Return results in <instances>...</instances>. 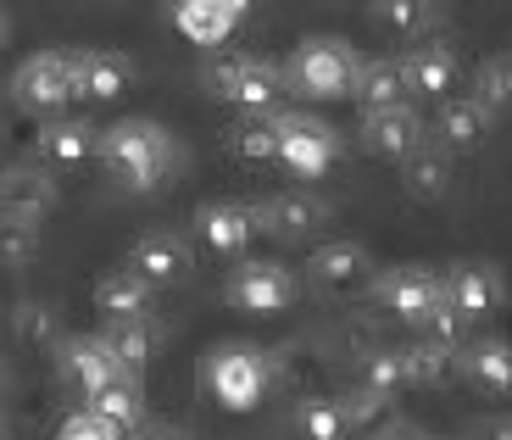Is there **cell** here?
Returning <instances> with one entry per match:
<instances>
[{
	"label": "cell",
	"mask_w": 512,
	"mask_h": 440,
	"mask_svg": "<svg viewBox=\"0 0 512 440\" xmlns=\"http://www.w3.org/2000/svg\"><path fill=\"white\" fill-rule=\"evenodd\" d=\"M95 156L106 162V173H112L123 190H162L167 173H173V162H179V145H173V134L162 129V123H151V117H123V123H112L106 134H95Z\"/></svg>",
	"instance_id": "6da1fadb"
},
{
	"label": "cell",
	"mask_w": 512,
	"mask_h": 440,
	"mask_svg": "<svg viewBox=\"0 0 512 440\" xmlns=\"http://www.w3.org/2000/svg\"><path fill=\"white\" fill-rule=\"evenodd\" d=\"M279 73L307 101H340V95H351V78H357V51L346 39H301Z\"/></svg>",
	"instance_id": "7a4b0ae2"
},
{
	"label": "cell",
	"mask_w": 512,
	"mask_h": 440,
	"mask_svg": "<svg viewBox=\"0 0 512 440\" xmlns=\"http://www.w3.org/2000/svg\"><path fill=\"white\" fill-rule=\"evenodd\" d=\"M206 396L223 407V413H251L268 396V357L256 346H212L201 363Z\"/></svg>",
	"instance_id": "3957f363"
},
{
	"label": "cell",
	"mask_w": 512,
	"mask_h": 440,
	"mask_svg": "<svg viewBox=\"0 0 512 440\" xmlns=\"http://www.w3.org/2000/svg\"><path fill=\"white\" fill-rule=\"evenodd\" d=\"M273 134H279V162L284 173H295V179H323V173L334 168V156H340V140H334L329 123H318V117L307 112H279L273 117Z\"/></svg>",
	"instance_id": "277c9868"
},
{
	"label": "cell",
	"mask_w": 512,
	"mask_h": 440,
	"mask_svg": "<svg viewBox=\"0 0 512 440\" xmlns=\"http://www.w3.org/2000/svg\"><path fill=\"white\" fill-rule=\"evenodd\" d=\"M206 78H212V95L240 106V112H273V101L284 90V73L262 56H223Z\"/></svg>",
	"instance_id": "5b68a950"
},
{
	"label": "cell",
	"mask_w": 512,
	"mask_h": 440,
	"mask_svg": "<svg viewBox=\"0 0 512 440\" xmlns=\"http://www.w3.org/2000/svg\"><path fill=\"white\" fill-rule=\"evenodd\" d=\"M12 90L34 112H62L67 101H78V78H73V51H39L17 67Z\"/></svg>",
	"instance_id": "8992f818"
},
{
	"label": "cell",
	"mask_w": 512,
	"mask_h": 440,
	"mask_svg": "<svg viewBox=\"0 0 512 440\" xmlns=\"http://www.w3.org/2000/svg\"><path fill=\"white\" fill-rule=\"evenodd\" d=\"M229 307L240 312H262V318H273V312H290L295 296H301V285H295V273L284 268V262H245V268H234L229 279Z\"/></svg>",
	"instance_id": "52a82bcc"
},
{
	"label": "cell",
	"mask_w": 512,
	"mask_h": 440,
	"mask_svg": "<svg viewBox=\"0 0 512 440\" xmlns=\"http://www.w3.org/2000/svg\"><path fill=\"white\" fill-rule=\"evenodd\" d=\"M373 296H379L384 312H396L401 324H423V318L440 307V273L423 268V262H401V268L379 273Z\"/></svg>",
	"instance_id": "ba28073f"
},
{
	"label": "cell",
	"mask_w": 512,
	"mask_h": 440,
	"mask_svg": "<svg viewBox=\"0 0 512 440\" xmlns=\"http://www.w3.org/2000/svg\"><path fill=\"white\" fill-rule=\"evenodd\" d=\"M362 145L384 162H401L423 145V117L412 112L407 101L401 106H379V112H362Z\"/></svg>",
	"instance_id": "9c48e42d"
},
{
	"label": "cell",
	"mask_w": 512,
	"mask_h": 440,
	"mask_svg": "<svg viewBox=\"0 0 512 440\" xmlns=\"http://www.w3.org/2000/svg\"><path fill=\"white\" fill-rule=\"evenodd\" d=\"M440 296L457 318H485V312L501 307V273L479 268V262H457V268L440 279Z\"/></svg>",
	"instance_id": "30bf717a"
},
{
	"label": "cell",
	"mask_w": 512,
	"mask_h": 440,
	"mask_svg": "<svg viewBox=\"0 0 512 440\" xmlns=\"http://www.w3.org/2000/svg\"><path fill=\"white\" fill-rule=\"evenodd\" d=\"M195 234H201L206 251L240 257V251L251 246V234H256V218H251V207H240V201H206V207L195 212Z\"/></svg>",
	"instance_id": "8fae6325"
},
{
	"label": "cell",
	"mask_w": 512,
	"mask_h": 440,
	"mask_svg": "<svg viewBox=\"0 0 512 440\" xmlns=\"http://www.w3.org/2000/svg\"><path fill=\"white\" fill-rule=\"evenodd\" d=\"M73 78H78V101H117L134 84V62L117 51H73Z\"/></svg>",
	"instance_id": "7c38bea8"
},
{
	"label": "cell",
	"mask_w": 512,
	"mask_h": 440,
	"mask_svg": "<svg viewBox=\"0 0 512 440\" xmlns=\"http://www.w3.org/2000/svg\"><path fill=\"white\" fill-rule=\"evenodd\" d=\"M401 67H407V90H418V95L446 101V95L457 90V51H451V45H440V39L412 45V51L401 56Z\"/></svg>",
	"instance_id": "4fadbf2b"
},
{
	"label": "cell",
	"mask_w": 512,
	"mask_h": 440,
	"mask_svg": "<svg viewBox=\"0 0 512 440\" xmlns=\"http://www.w3.org/2000/svg\"><path fill=\"white\" fill-rule=\"evenodd\" d=\"M128 273H140L145 285H173L190 273V246H184L179 234H145L140 246L128 251Z\"/></svg>",
	"instance_id": "5bb4252c"
},
{
	"label": "cell",
	"mask_w": 512,
	"mask_h": 440,
	"mask_svg": "<svg viewBox=\"0 0 512 440\" xmlns=\"http://www.w3.org/2000/svg\"><path fill=\"white\" fill-rule=\"evenodd\" d=\"M407 67L396 56H379V62H357L351 78V101H362V112H379V106H401L407 101Z\"/></svg>",
	"instance_id": "9a60e30c"
},
{
	"label": "cell",
	"mask_w": 512,
	"mask_h": 440,
	"mask_svg": "<svg viewBox=\"0 0 512 440\" xmlns=\"http://www.w3.org/2000/svg\"><path fill=\"white\" fill-rule=\"evenodd\" d=\"M490 134V112L474 101V95H446L440 101V145L446 151H474Z\"/></svg>",
	"instance_id": "2e32d148"
},
{
	"label": "cell",
	"mask_w": 512,
	"mask_h": 440,
	"mask_svg": "<svg viewBox=\"0 0 512 440\" xmlns=\"http://www.w3.org/2000/svg\"><path fill=\"white\" fill-rule=\"evenodd\" d=\"M84 402H90V413H95V418H106V424H112L117 435H134V429L145 424V402H140V385H134V379H128V374H117L112 385L90 390Z\"/></svg>",
	"instance_id": "e0dca14e"
},
{
	"label": "cell",
	"mask_w": 512,
	"mask_h": 440,
	"mask_svg": "<svg viewBox=\"0 0 512 440\" xmlns=\"http://www.w3.org/2000/svg\"><path fill=\"white\" fill-rule=\"evenodd\" d=\"M368 273H373V257L362 246H351V240H334V246L312 251V279L329 285V290H351V285H362Z\"/></svg>",
	"instance_id": "ac0fdd59"
},
{
	"label": "cell",
	"mask_w": 512,
	"mask_h": 440,
	"mask_svg": "<svg viewBox=\"0 0 512 440\" xmlns=\"http://www.w3.org/2000/svg\"><path fill=\"white\" fill-rule=\"evenodd\" d=\"M234 23H240V17L212 6V0H179V6H173V28H179L190 45H223V39L234 34Z\"/></svg>",
	"instance_id": "d6986e66"
},
{
	"label": "cell",
	"mask_w": 512,
	"mask_h": 440,
	"mask_svg": "<svg viewBox=\"0 0 512 440\" xmlns=\"http://www.w3.org/2000/svg\"><path fill=\"white\" fill-rule=\"evenodd\" d=\"M62 368H67V379H73L84 396L90 390H101V385H112L123 368H117V357L106 351V340H73L67 346V357H62Z\"/></svg>",
	"instance_id": "ffe728a7"
},
{
	"label": "cell",
	"mask_w": 512,
	"mask_h": 440,
	"mask_svg": "<svg viewBox=\"0 0 512 440\" xmlns=\"http://www.w3.org/2000/svg\"><path fill=\"white\" fill-rule=\"evenodd\" d=\"M95 307L106 312V318H145V307H151V285H145L140 273H106L101 285H95Z\"/></svg>",
	"instance_id": "44dd1931"
},
{
	"label": "cell",
	"mask_w": 512,
	"mask_h": 440,
	"mask_svg": "<svg viewBox=\"0 0 512 440\" xmlns=\"http://www.w3.org/2000/svg\"><path fill=\"white\" fill-rule=\"evenodd\" d=\"M251 218L262 223V229H273V234H307V229L323 223V207L312 201V195H273V201H262Z\"/></svg>",
	"instance_id": "7402d4cb"
},
{
	"label": "cell",
	"mask_w": 512,
	"mask_h": 440,
	"mask_svg": "<svg viewBox=\"0 0 512 440\" xmlns=\"http://www.w3.org/2000/svg\"><path fill=\"white\" fill-rule=\"evenodd\" d=\"M106 351L117 357V368H123L128 379L140 374L145 363H151V351H156V335L145 329V318H112V329H106Z\"/></svg>",
	"instance_id": "603a6c76"
},
{
	"label": "cell",
	"mask_w": 512,
	"mask_h": 440,
	"mask_svg": "<svg viewBox=\"0 0 512 440\" xmlns=\"http://www.w3.org/2000/svg\"><path fill=\"white\" fill-rule=\"evenodd\" d=\"M39 156L51 168H78V162L95 156V129H84V123H56V129L39 134Z\"/></svg>",
	"instance_id": "cb8c5ba5"
},
{
	"label": "cell",
	"mask_w": 512,
	"mask_h": 440,
	"mask_svg": "<svg viewBox=\"0 0 512 440\" xmlns=\"http://www.w3.org/2000/svg\"><path fill=\"white\" fill-rule=\"evenodd\" d=\"M401 162H407V190L418 195V201H440V195H446L451 162H446V151H440V145H418V151L401 156Z\"/></svg>",
	"instance_id": "d4e9b609"
},
{
	"label": "cell",
	"mask_w": 512,
	"mask_h": 440,
	"mask_svg": "<svg viewBox=\"0 0 512 440\" xmlns=\"http://www.w3.org/2000/svg\"><path fill=\"white\" fill-rule=\"evenodd\" d=\"M462 368H468V379L485 385V390H501V396L512 390V346L507 340H479V346L462 357Z\"/></svg>",
	"instance_id": "484cf974"
},
{
	"label": "cell",
	"mask_w": 512,
	"mask_h": 440,
	"mask_svg": "<svg viewBox=\"0 0 512 440\" xmlns=\"http://www.w3.org/2000/svg\"><path fill=\"white\" fill-rule=\"evenodd\" d=\"M429 17H435V0H373V23H379L384 34H396V39L423 34Z\"/></svg>",
	"instance_id": "4316f807"
},
{
	"label": "cell",
	"mask_w": 512,
	"mask_h": 440,
	"mask_svg": "<svg viewBox=\"0 0 512 440\" xmlns=\"http://www.w3.org/2000/svg\"><path fill=\"white\" fill-rule=\"evenodd\" d=\"M51 201H56V190L39 173H6L0 179V212H28V218H39Z\"/></svg>",
	"instance_id": "83f0119b"
},
{
	"label": "cell",
	"mask_w": 512,
	"mask_h": 440,
	"mask_svg": "<svg viewBox=\"0 0 512 440\" xmlns=\"http://www.w3.org/2000/svg\"><path fill=\"white\" fill-rule=\"evenodd\" d=\"M39 251V218H28V212H0V262L6 268H23V262H34Z\"/></svg>",
	"instance_id": "f1b7e54d"
},
{
	"label": "cell",
	"mask_w": 512,
	"mask_h": 440,
	"mask_svg": "<svg viewBox=\"0 0 512 440\" xmlns=\"http://www.w3.org/2000/svg\"><path fill=\"white\" fill-rule=\"evenodd\" d=\"M474 101L485 106L490 117L507 112V106H512V56H490V62H479V73H474Z\"/></svg>",
	"instance_id": "f546056e"
},
{
	"label": "cell",
	"mask_w": 512,
	"mask_h": 440,
	"mask_svg": "<svg viewBox=\"0 0 512 440\" xmlns=\"http://www.w3.org/2000/svg\"><path fill=\"white\" fill-rule=\"evenodd\" d=\"M295 424H301V435L307 440H346V413H340V402H329V396H312V402H301V413H295Z\"/></svg>",
	"instance_id": "4dcf8cb0"
},
{
	"label": "cell",
	"mask_w": 512,
	"mask_h": 440,
	"mask_svg": "<svg viewBox=\"0 0 512 440\" xmlns=\"http://www.w3.org/2000/svg\"><path fill=\"white\" fill-rule=\"evenodd\" d=\"M401 363H407V385H435V379L451 374V346H407L401 351Z\"/></svg>",
	"instance_id": "1f68e13d"
},
{
	"label": "cell",
	"mask_w": 512,
	"mask_h": 440,
	"mask_svg": "<svg viewBox=\"0 0 512 440\" xmlns=\"http://www.w3.org/2000/svg\"><path fill=\"white\" fill-rule=\"evenodd\" d=\"M234 156L240 162H273L279 156V134H273V117H256L234 129Z\"/></svg>",
	"instance_id": "d6a6232c"
},
{
	"label": "cell",
	"mask_w": 512,
	"mask_h": 440,
	"mask_svg": "<svg viewBox=\"0 0 512 440\" xmlns=\"http://www.w3.org/2000/svg\"><path fill=\"white\" fill-rule=\"evenodd\" d=\"M362 379H368V390H379V396H396V390L407 385V363H401V351H373L368 363H362Z\"/></svg>",
	"instance_id": "836d02e7"
},
{
	"label": "cell",
	"mask_w": 512,
	"mask_h": 440,
	"mask_svg": "<svg viewBox=\"0 0 512 440\" xmlns=\"http://www.w3.org/2000/svg\"><path fill=\"white\" fill-rule=\"evenodd\" d=\"M384 402H390V396H379V390L362 385L357 396H346V402H340V413H346L351 429H373V424L384 418Z\"/></svg>",
	"instance_id": "e575fe53"
},
{
	"label": "cell",
	"mask_w": 512,
	"mask_h": 440,
	"mask_svg": "<svg viewBox=\"0 0 512 440\" xmlns=\"http://www.w3.org/2000/svg\"><path fill=\"white\" fill-rule=\"evenodd\" d=\"M56 440H123V435H117V429L106 424V418H95L90 407H84V413H73V418H67V424H62V435H56Z\"/></svg>",
	"instance_id": "d590c367"
},
{
	"label": "cell",
	"mask_w": 512,
	"mask_h": 440,
	"mask_svg": "<svg viewBox=\"0 0 512 440\" xmlns=\"http://www.w3.org/2000/svg\"><path fill=\"white\" fill-rule=\"evenodd\" d=\"M373 440H423V435H418V429H407V424H384Z\"/></svg>",
	"instance_id": "8d00e7d4"
},
{
	"label": "cell",
	"mask_w": 512,
	"mask_h": 440,
	"mask_svg": "<svg viewBox=\"0 0 512 440\" xmlns=\"http://www.w3.org/2000/svg\"><path fill=\"white\" fill-rule=\"evenodd\" d=\"M212 6H223V12H234V17L251 12V0H212Z\"/></svg>",
	"instance_id": "74e56055"
},
{
	"label": "cell",
	"mask_w": 512,
	"mask_h": 440,
	"mask_svg": "<svg viewBox=\"0 0 512 440\" xmlns=\"http://www.w3.org/2000/svg\"><path fill=\"white\" fill-rule=\"evenodd\" d=\"M140 440H179V435H167V429H151V435H140Z\"/></svg>",
	"instance_id": "f35d334b"
},
{
	"label": "cell",
	"mask_w": 512,
	"mask_h": 440,
	"mask_svg": "<svg viewBox=\"0 0 512 440\" xmlns=\"http://www.w3.org/2000/svg\"><path fill=\"white\" fill-rule=\"evenodd\" d=\"M490 440H512V424H496V435H490Z\"/></svg>",
	"instance_id": "ab89813d"
},
{
	"label": "cell",
	"mask_w": 512,
	"mask_h": 440,
	"mask_svg": "<svg viewBox=\"0 0 512 440\" xmlns=\"http://www.w3.org/2000/svg\"><path fill=\"white\" fill-rule=\"evenodd\" d=\"M0 45H6V12H0Z\"/></svg>",
	"instance_id": "60d3db41"
},
{
	"label": "cell",
	"mask_w": 512,
	"mask_h": 440,
	"mask_svg": "<svg viewBox=\"0 0 512 440\" xmlns=\"http://www.w3.org/2000/svg\"><path fill=\"white\" fill-rule=\"evenodd\" d=\"M0 440H6V424H0Z\"/></svg>",
	"instance_id": "b9f144b4"
}]
</instances>
